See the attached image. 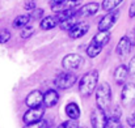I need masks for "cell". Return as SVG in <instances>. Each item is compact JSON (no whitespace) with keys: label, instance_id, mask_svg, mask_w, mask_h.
Segmentation results:
<instances>
[{"label":"cell","instance_id":"obj_1","mask_svg":"<svg viewBox=\"0 0 135 128\" xmlns=\"http://www.w3.org/2000/svg\"><path fill=\"white\" fill-rule=\"evenodd\" d=\"M110 33L109 32H98L93 38H92V41L90 43L88 44V47H87V50H85V52H87V55L89 56V58H96L100 52H101V50L104 48V46H106L109 41H110Z\"/></svg>","mask_w":135,"mask_h":128},{"label":"cell","instance_id":"obj_2","mask_svg":"<svg viewBox=\"0 0 135 128\" xmlns=\"http://www.w3.org/2000/svg\"><path fill=\"white\" fill-rule=\"evenodd\" d=\"M97 83H98V72L97 71H89L79 81V93L84 97H89L96 90Z\"/></svg>","mask_w":135,"mask_h":128},{"label":"cell","instance_id":"obj_3","mask_svg":"<svg viewBox=\"0 0 135 128\" xmlns=\"http://www.w3.org/2000/svg\"><path fill=\"white\" fill-rule=\"evenodd\" d=\"M96 103L97 107L108 110L112 106V88L108 83H101L96 89Z\"/></svg>","mask_w":135,"mask_h":128},{"label":"cell","instance_id":"obj_4","mask_svg":"<svg viewBox=\"0 0 135 128\" xmlns=\"http://www.w3.org/2000/svg\"><path fill=\"white\" fill-rule=\"evenodd\" d=\"M76 83H78V76L75 73H70V72L59 73V75H56V77L54 80L55 86L62 90H67V89L72 88Z\"/></svg>","mask_w":135,"mask_h":128},{"label":"cell","instance_id":"obj_5","mask_svg":"<svg viewBox=\"0 0 135 128\" xmlns=\"http://www.w3.org/2000/svg\"><path fill=\"white\" fill-rule=\"evenodd\" d=\"M83 63H84V59L79 54H68L63 58L62 67L68 72H74V71H78L79 68H81Z\"/></svg>","mask_w":135,"mask_h":128},{"label":"cell","instance_id":"obj_6","mask_svg":"<svg viewBox=\"0 0 135 128\" xmlns=\"http://www.w3.org/2000/svg\"><path fill=\"white\" fill-rule=\"evenodd\" d=\"M119 17V9H114V11H110L108 12L98 22V32H109L110 28H113L117 22Z\"/></svg>","mask_w":135,"mask_h":128},{"label":"cell","instance_id":"obj_7","mask_svg":"<svg viewBox=\"0 0 135 128\" xmlns=\"http://www.w3.org/2000/svg\"><path fill=\"white\" fill-rule=\"evenodd\" d=\"M90 124L93 128H106L108 124L106 111L100 107H94L90 112Z\"/></svg>","mask_w":135,"mask_h":128},{"label":"cell","instance_id":"obj_8","mask_svg":"<svg viewBox=\"0 0 135 128\" xmlns=\"http://www.w3.org/2000/svg\"><path fill=\"white\" fill-rule=\"evenodd\" d=\"M121 102L125 107H130L135 103V84L127 83L123 85L121 93Z\"/></svg>","mask_w":135,"mask_h":128},{"label":"cell","instance_id":"obj_9","mask_svg":"<svg viewBox=\"0 0 135 128\" xmlns=\"http://www.w3.org/2000/svg\"><path fill=\"white\" fill-rule=\"evenodd\" d=\"M44 114H45V106H40V107H34V109H29L24 116L22 120L25 124H32L36 122H40L44 119Z\"/></svg>","mask_w":135,"mask_h":128},{"label":"cell","instance_id":"obj_10","mask_svg":"<svg viewBox=\"0 0 135 128\" xmlns=\"http://www.w3.org/2000/svg\"><path fill=\"white\" fill-rule=\"evenodd\" d=\"M25 103L29 109H34V107H40L44 103V94L40 90H33L28 94Z\"/></svg>","mask_w":135,"mask_h":128},{"label":"cell","instance_id":"obj_11","mask_svg":"<svg viewBox=\"0 0 135 128\" xmlns=\"http://www.w3.org/2000/svg\"><path fill=\"white\" fill-rule=\"evenodd\" d=\"M88 32H89V24H87V22H80V21H79V22L68 32V35H70V38H72V39H79V38L84 37Z\"/></svg>","mask_w":135,"mask_h":128},{"label":"cell","instance_id":"obj_12","mask_svg":"<svg viewBox=\"0 0 135 128\" xmlns=\"http://www.w3.org/2000/svg\"><path fill=\"white\" fill-rule=\"evenodd\" d=\"M131 47H133V44H131V42H130L129 35H123V37L119 39V42H118V44H117V47H115V52H117L118 56L123 58V56H126V55L130 52Z\"/></svg>","mask_w":135,"mask_h":128},{"label":"cell","instance_id":"obj_13","mask_svg":"<svg viewBox=\"0 0 135 128\" xmlns=\"http://www.w3.org/2000/svg\"><path fill=\"white\" fill-rule=\"evenodd\" d=\"M100 4L98 3H88L85 5H83L80 9H78V17H90L94 16L98 9H100Z\"/></svg>","mask_w":135,"mask_h":128},{"label":"cell","instance_id":"obj_14","mask_svg":"<svg viewBox=\"0 0 135 128\" xmlns=\"http://www.w3.org/2000/svg\"><path fill=\"white\" fill-rule=\"evenodd\" d=\"M129 67L126 65H118L114 71V80L117 83V85H125L126 84V80H127V76H129Z\"/></svg>","mask_w":135,"mask_h":128},{"label":"cell","instance_id":"obj_15","mask_svg":"<svg viewBox=\"0 0 135 128\" xmlns=\"http://www.w3.org/2000/svg\"><path fill=\"white\" fill-rule=\"evenodd\" d=\"M59 102V94L56 90L50 89L44 94V106L45 107H54Z\"/></svg>","mask_w":135,"mask_h":128},{"label":"cell","instance_id":"obj_16","mask_svg":"<svg viewBox=\"0 0 135 128\" xmlns=\"http://www.w3.org/2000/svg\"><path fill=\"white\" fill-rule=\"evenodd\" d=\"M58 24H59V21H58V18H56L55 16H46V17H44V18L41 20V22H40V28L46 32V30H51V29H54Z\"/></svg>","mask_w":135,"mask_h":128},{"label":"cell","instance_id":"obj_17","mask_svg":"<svg viewBox=\"0 0 135 128\" xmlns=\"http://www.w3.org/2000/svg\"><path fill=\"white\" fill-rule=\"evenodd\" d=\"M66 114L68 115L70 119L78 120V119L80 118V107H79V105L75 103V102L68 103V105L66 106Z\"/></svg>","mask_w":135,"mask_h":128},{"label":"cell","instance_id":"obj_18","mask_svg":"<svg viewBox=\"0 0 135 128\" xmlns=\"http://www.w3.org/2000/svg\"><path fill=\"white\" fill-rule=\"evenodd\" d=\"M30 20H32V17H30V14H20V16H17L15 20H13V28L15 29H22V28H25L29 22H30Z\"/></svg>","mask_w":135,"mask_h":128},{"label":"cell","instance_id":"obj_19","mask_svg":"<svg viewBox=\"0 0 135 128\" xmlns=\"http://www.w3.org/2000/svg\"><path fill=\"white\" fill-rule=\"evenodd\" d=\"M76 17H78V16H74V17H70V18H67V20L59 22V28H60V30L70 32V30H71V29L79 22V21L76 20Z\"/></svg>","mask_w":135,"mask_h":128},{"label":"cell","instance_id":"obj_20","mask_svg":"<svg viewBox=\"0 0 135 128\" xmlns=\"http://www.w3.org/2000/svg\"><path fill=\"white\" fill-rule=\"evenodd\" d=\"M123 0H102L101 3V8L102 11L105 12H110V11H114Z\"/></svg>","mask_w":135,"mask_h":128},{"label":"cell","instance_id":"obj_21","mask_svg":"<svg viewBox=\"0 0 135 128\" xmlns=\"http://www.w3.org/2000/svg\"><path fill=\"white\" fill-rule=\"evenodd\" d=\"M108 119H115V120H119L121 119V115H122V110L118 105H114V106H110L108 110Z\"/></svg>","mask_w":135,"mask_h":128},{"label":"cell","instance_id":"obj_22","mask_svg":"<svg viewBox=\"0 0 135 128\" xmlns=\"http://www.w3.org/2000/svg\"><path fill=\"white\" fill-rule=\"evenodd\" d=\"M34 34V28L33 26H25V28H22L21 29V33H20V37L22 38V39H29L32 35Z\"/></svg>","mask_w":135,"mask_h":128},{"label":"cell","instance_id":"obj_23","mask_svg":"<svg viewBox=\"0 0 135 128\" xmlns=\"http://www.w3.org/2000/svg\"><path fill=\"white\" fill-rule=\"evenodd\" d=\"M64 1H66V0H50L49 3H50L51 9L58 13V12L63 11V4H64Z\"/></svg>","mask_w":135,"mask_h":128},{"label":"cell","instance_id":"obj_24","mask_svg":"<svg viewBox=\"0 0 135 128\" xmlns=\"http://www.w3.org/2000/svg\"><path fill=\"white\" fill-rule=\"evenodd\" d=\"M80 4V0H66L63 4V9H76Z\"/></svg>","mask_w":135,"mask_h":128},{"label":"cell","instance_id":"obj_25","mask_svg":"<svg viewBox=\"0 0 135 128\" xmlns=\"http://www.w3.org/2000/svg\"><path fill=\"white\" fill-rule=\"evenodd\" d=\"M44 9H41V8H36V9H33L32 12H30V17L33 18V20H42L44 18Z\"/></svg>","mask_w":135,"mask_h":128},{"label":"cell","instance_id":"obj_26","mask_svg":"<svg viewBox=\"0 0 135 128\" xmlns=\"http://www.w3.org/2000/svg\"><path fill=\"white\" fill-rule=\"evenodd\" d=\"M24 128H49V126H47V122L42 119V120L36 122V123H32V124H25Z\"/></svg>","mask_w":135,"mask_h":128},{"label":"cell","instance_id":"obj_27","mask_svg":"<svg viewBox=\"0 0 135 128\" xmlns=\"http://www.w3.org/2000/svg\"><path fill=\"white\" fill-rule=\"evenodd\" d=\"M11 32L8 29H3L0 32V43H7L9 39H11Z\"/></svg>","mask_w":135,"mask_h":128},{"label":"cell","instance_id":"obj_28","mask_svg":"<svg viewBox=\"0 0 135 128\" xmlns=\"http://www.w3.org/2000/svg\"><path fill=\"white\" fill-rule=\"evenodd\" d=\"M62 126H63V128H80L78 120H75V119H70V120L62 123Z\"/></svg>","mask_w":135,"mask_h":128},{"label":"cell","instance_id":"obj_29","mask_svg":"<svg viewBox=\"0 0 135 128\" xmlns=\"http://www.w3.org/2000/svg\"><path fill=\"white\" fill-rule=\"evenodd\" d=\"M121 122L119 120H115V119H108V124L106 128H121Z\"/></svg>","mask_w":135,"mask_h":128},{"label":"cell","instance_id":"obj_30","mask_svg":"<svg viewBox=\"0 0 135 128\" xmlns=\"http://www.w3.org/2000/svg\"><path fill=\"white\" fill-rule=\"evenodd\" d=\"M24 8L26 9V11H33V9H36V0H26L25 1V4H24Z\"/></svg>","mask_w":135,"mask_h":128},{"label":"cell","instance_id":"obj_31","mask_svg":"<svg viewBox=\"0 0 135 128\" xmlns=\"http://www.w3.org/2000/svg\"><path fill=\"white\" fill-rule=\"evenodd\" d=\"M127 126H130L131 128H135V112L133 114H130L129 116H127Z\"/></svg>","mask_w":135,"mask_h":128},{"label":"cell","instance_id":"obj_32","mask_svg":"<svg viewBox=\"0 0 135 128\" xmlns=\"http://www.w3.org/2000/svg\"><path fill=\"white\" fill-rule=\"evenodd\" d=\"M129 72L135 76V56H133V59L130 60V63H129Z\"/></svg>","mask_w":135,"mask_h":128},{"label":"cell","instance_id":"obj_33","mask_svg":"<svg viewBox=\"0 0 135 128\" xmlns=\"http://www.w3.org/2000/svg\"><path fill=\"white\" fill-rule=\"evenodd\" d=\"M129 16L133 18L135 17V0H133V3H131V5H130V9H129Z\"/></svg>","mask_w":135,"mask_h":128},{"label":"cell","instance_id":"obj_34","mask_svg":"<svg viewBox=\"0 0 135 128\" xmlns=\"http://www.w3.org/2000/svg\"><path fill=\"white\" fill-rule=\"evenodd\" d=\"M129 38H130V42L133 46H135V30H133L130 34H129Z\"/></svg>","mask_w":135,"mask_h":128},{"label":"cell","instance_id":"obj_35","mask_svg":"<svg viewBox=\"0 0 135 128\" xmlns=\"http://www.w3.org/2000/svg\"><path fill=\"white\" fill-rule=\"evenodd\" d=\"M58 128H63V126H62V124H60V126H59V127H58Z\"/></svg>","mask_w":135,"mask_h":128},{"label":"cell","instance_id":"obj_36","mask_svg":"<svg viewBox=\"0 0 135 128\" xmlns=\"http://www.w3.org/2000/svg\"><path fill=\"white\" fill-rule=\"evenodd\" d=\"M121 128H127V127H125V126H121Z\"/></svg>","mask_w":135,"mask_h":128},{"label":"cell","instance_id":"obj_37","mask_svg":"<svg viewBox=\"0 0 135 128\" xmlns=\"http://www.w3.org/2000/svg\"><path fill=\"white\" fill-rule=\"evenodd\" d=\"M80 128H88V127H80Z\"/></svg>","mask_w":135,"mask_h":128},{"label":"cell","instance_id":"obj_38","mask_svg":"<svg viewBox=\"0 0 135 128\" xmlns=\"http://www.w3.org/2000/svg\"><path fill=\"white\" fill-rule=\"evenodd\" d=\"M134 30H135V29H134Z\"/></svg>","mask_w":135,"mask_h":128}]
</instances>
